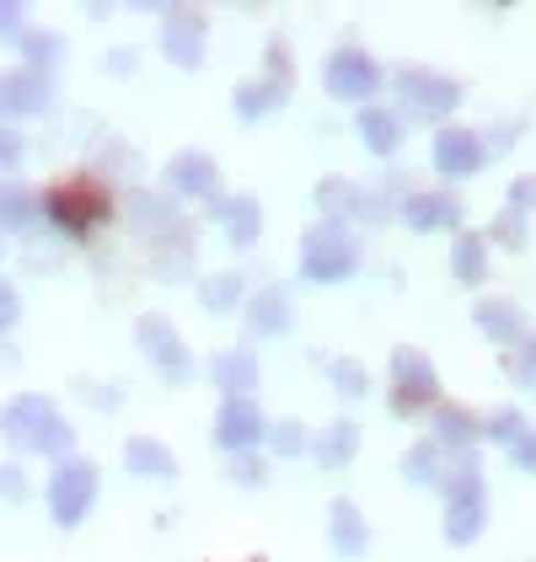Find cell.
<instances>
[{"label": "cell", "instance_id": "6da1fadb", "mask_svg": "<svg viewBox=\"0 0 536 562\" xmlns=\"http://www.w3.org/2000/svg\"><path fill=\"white\" fill-rule=\"evenodd\" d=\"M440 493H446V541H456V547L478 541L483 525H489V487H483V461H478V450L456 456V467H446Z\"/></svg>", "mask_w": 536, "mask_h": 562}, {"label": "cell", "instance_id": "7a4b0ae2", "mask_svg": "<svg viewBox=\"0 0 536 562\" xmlns=\"http://www.w3.org/2000/svg\"><path fill=\"white\" fill-rule=\"evenodd\" d=\"M359 268V236L349 225L316 220L312 231L301 236V279L312 284H344Z\"/></svg>", "mask_w": 536, "mask_h": 562}, {"label": "cell", "instance_id": "3957f363", "mask_svg": "<svg viewBox=\"0 0 536 562\" xmlns=\"http://www.w3.org/2000/svg\"><path fill=\"white\" fill-rule=\"evenodd\" d=\"M398 102L407 119H418V124H446L450 113L461 108V81H450L440 70H418V65H402L398 70ZM398 113V119H402Z\"/></svg>", "mask_w": 536, "mask_h": 562}, {"label": "cell", "instance_id": "277c9868", "mask_svg": "<svg viewBox=\"0 0 536 562\" xmlns=\"http://www.w3.org/2000/svg\"><path fill=\"white\" fill-rule=\"evenodd\" d=\"M440 402V375L429 364V353H418L413 344H402L392 353V391H387V407L398 418H418Z\"/></svg>", "mask_w": 536, "mask_h": 562}, {"label": "cell", "instance_id": "5b68a950", "mask_svg": "<svg viewBox=\"0 0 536 562\" xmlns=\"http://www.w3.org/2000/svg\"><path fill=\"white\" fill-rule=\"evenodd\" d=\"M38 210H44L59 231H70V236H87L91 225H102V220H113V199L97 188V182H59V188H48L44 199H38Z\"/></svg>", "mask_w": 536, "mask_h": 562}, {"label": "cell", "instance_id": "8992f818", "mask_svg": "<svg viewBox=\"0 0 536 562\" xmlns=\"http://www.w3.org/2000/svg\"><path fill=\"white\" fill-rule=\"evenodd\" d=\"M91 504H97V467L81 461V456L59 461L54 476H48V515H54V525L59 530H76L91 515Z\"/></svg>", "mask_w": 536, "mask_h": 562}, {"label": "cell", "instance_id": "52a82bcc", "mask_svg": "<svg viewBox=\"0 0 536 562\" xmlns=\"http://www.w3.org/2000/svg\"><path fill=\"white\" fill-rule=\"evenodd\" d=\"M322 87L333 91V97H344V102H370L376 91L387 87V70L376 65V54H365L359 44H344L327 54V65H322Z\"/></svg>", "mask_w": 536, "mask_h": 562}, {"label": "cell", "instance_id": "ba28073f", "mask_svg": "<svg viewBox=\"0 0 536 562\" xmlns=\"http://www.w3.org/2000/svg\"><path fill=\"white\" fill-rule=\"evenodd\" d=\"M134 338H139V348H145V359L161 370V381H172V386H182V381H193V370H199V359L188 353V344L178 338V327L161 316V311H150V316H139L134 322Z\"/></svg>", "mask_w": 536, "mask_h": 562}, {"label": "cell", "instance_id": "9c48e42d", "mask_svg": "<svg viewBox=\"0 0 536 562\" xmlns=\"http://www.w3.org/2000/svg\"><path fill=\"white\" fill-rule=\"evenodd\" d=\"M204 44H210V27L193 5H167L161 11V54L178 65V70H199L204 65Z\"/></svg>", "mask_w": 536, "mask_h": 562}, {"label": "cell", "instance_id": "30bf717a", "mask_svg": "<svg viewBox=\"0 0 536 562\" xmlns=\"http://www.w3.org/2000/svg\"><path fill=\"white\" fill-rule=\"evenodd\" d=\"M264 434H268V418L253 396H225L221 413H215V445H221V450H231V456L258 450Z\"/></svg>", "mask_w": 536, "mask_h": 562}, {"label": "cell", "instance_id": "8fae6325", "mask_svg": "<svg viewBox=\"0 0 536 562\" xmlns=\"http://www.w3.org/2000/svg\"><path fill=\"white\" fill-rule=\"evenodd\" d=\"M429 161H435V172H440V177H472V172H483V167H489L483 134L467 130V124H440Z\"/></svg>", "mask_w": 536, "mask_h": 562}, {"label": "cell", "instance_id": "7c38bea8", "mask_svg": "<svg viewBox=\"0 0 536 562\" xmlns=\"http://www.w3.org/2000/svg\"><path fill=\"white\" fill-rule=\"evenodd\" d=\"M48 102H54V76L44 70L16 65L0 76V119H38Z\"/></svg>", "mask_w": 536, "mask_h": 562}, {"label": "cell", "instance_id": "4fadbf2b", "mask_svg": "<svg viewBox=\"0 0 536 562\" xmlns=\"http://www.w3.org/2000/svg\"><path fill=\"white\" fill-rule=\"evenodd\" d=\"M54 418H59V413H54V402H48L44 391H16V396L0 407V434H5V445L27 450Z\"/></svg>", "mask_w": 536, "mask_h": 562}, {"label": "cell", "instance_id": "5bb4252c", "mask_svg": "<svg viewBox=\"0 0 536 562\" xmlns=\"http://www.w3.org/2000/svg\"><path fill=\"white\" fill-rule=\"evenodd\" d=\"M398 215L407 231L429 236V231H456L461 225V199L446 188H418V193H402Z\"/></svg>", "mask_w": 536, "mask_h": 562}, {"label": "cell", "instance_id": "9a60e30c", "mask_svg": "<svg viewBox=\"0 0 536 562\" xmlns=\"http://www.w3.org/2000/svg\"><path fill=\"white\" fill-rule=\"evenodd\" d=\"M204 215L215 220V225H225V241L231 247H253L264 236V204L253 193H221V199L204 204Z\"/></svg>", "mask_w": 536, "mask_h": 562}, {"label": "cell", "instance_id": "2e32d148", "mask_svg": "<svg viewBox=\"0 0 536 562\" xmlns=\"http://www.w3.org/2000/svg\"><path fill=\"white\" fill-rule=\"evenodd\" d=\"M167 188L182 193V199H199V204L221 199V167H215V156H204V150H178V156L167 161Z\"/></svg>", "mask_w": 536, "mask_h": 562}, {"label": "cell", "instance_id": "e0dca14e", "mask_svg": "<svg viewBox=\"0 0 536 562\" xmlns=\"http://www.w3.org/2000/svg\"><path fill=\"white\" fill-rule=\"evenodd\" d=\"M327 541H333L338 558H349V562L370 552V519L359 515L355 498H333L327 504Z\"/></svg>", "mask_w": 536, "mask_h": 562}, {"label": "cell", "instance_id": "ac0fdd59", "mask_svg": "<svg viewBox=\"0 0 536 562\" xmlns=\"http://www.w3.org/2000/svg\"><path fill=\"white\" fill-rule=\"evenodd\" d=\"M242 316H247V333H253V338H284V333H290V322H295L290 295H284V290H273V284L258 290V295H247Z\"/></svg>", "mask_w": 536, "mask_h": 562}, {"label": "cell", "instance_id": "d6986e66", "mask_svg": "<svg viewBox=\"0 0 536 562\" xmlns=\"http://www.w3.org/2000/svg\"><path fill=\"white\" fill-rule=\"evenodd\" d=\"M312 461L316 467H327V472H344V467H355L359 456V424L355 418H333L322 434H312Z\"/></svg>", "mask_w": 536, "mask_h": 562}, {"label": "cell", "instance_id": "ffe728a7", "mask_svg": "<svg viewBox=\"0 0 536 562\" xmlns=\"http://www.w3.org/2000/svg\"><path fill=\"white\" fill-rule=\"evenodd\" d=\"M355 124H359V139H365V150H370V156L392 161V156L402 150V134H407V124H402L392 108H376V102H365Z\"/></svg>", "mask_w": 536, "mask_h": 562}, {"label": "cell", "instance_id": "44dd1931", "mask_svg": "<svg viewBox=\"0 0 536 562\" xmlns=\"http://www.w3.org/2000/svg\"><path fill=\"white\" fill-rule=\"evenodd\" d=\"M472 322L483 327V338H493L499 348H515V344H526L532 333H526V311L515 301H478V311H472Z\"/></svg>", "mask_w": 536, "mask_h": 562}, {"label": "cell", "instance_id": "7402d4cb", "mask_svg": "<svg viewBox=\"0 0 536 562\" xmlns=\"http://www.w3.org/2000/svg\"><path fill=\"white\" fill-rule=\"evenodd\" d=\"M478 439H483V418L472 413V407H461V402H440L435 407V445L440 450H478Z\"/></svg>", "mask_w": 536, "mask_h": 562}, {"label": "cell", "instance_id": "603a6c76", "mask_svg": "<svg viewBox=\"0 0 536 562\" xmlns=\"http://www.w3.org/2000/svg\"><path fill=\"white\" fill-rule=\"evenodd\" d=\"M130 220L145 231V236H188V225H182V215H178V199H161V193H145V188H134L130 193Z\"/></svg>", "mask_w": 536, "mask_h": 562}, {"label": "cell", "instance_id": "cb8c5ba5", "mask_svg": "<svg viewBox=\"0 0 536 562\" xmlns=\"http://www.w3.org/2000/svg\"><path fill=\"white\" fill-rule=\"evenodd\" d=\"M210 381L225 391V396H253L258 386V359H253V348H221V353H210Z\"/></svg>", "mask_w": 536, "mask_h": 562}, {"label": "cell", "instance_id": "d4e9b609", "mask_svg": "<svg viewBox=\"0 0 536 562\" xmlns=\"http://www.w3.org/2000/svg\"><path fill=\"white\" fill-rule=\"evenodd\" d=\"M290 87H295V81H268V76H258V81H242V87H236V97H231V108H236V119H242V124H258L264 113L284 108Z\"/></svg>", "mask_w": 536, "mask_h": 562}, {"label": "cell", "instance_id": "484cf974", "mask_svg": "<svg viewBox=\"0 0 536 562\" xmlns=\"http://www.w3.org/2000/svg\"><path fill=\"white\" fill-rule=\"evenodd\" d=\"M124 467H130L134 476H178V456H172L161 439L134 434V439H124Z\"/></svg>", "mask_w": 536, "mask_h": 562}, {"label": "cell", "instance_id": "4316f807", "mask_svg": "<svg viewBox=\"0 0 536 562\" xmlns=\"http://www.w3.org/2000/svg\"><path fill=\"white\" fill-rule=\"evenodd\" d=\"M359 199H365V188H359L355 177H322L316 182V210H322V220H333V225L359 215Z\"/></svg>", "mask_w": 536, "mask_h": 562}, {"label": "cell", "instance_id": "83f0119b", "mask_svg": "<svg viewBox=\"0 0 536 562\" xmlns=\"http://www.w3.org/2000/svg\"><path fill=\"white\" fill-rule=\"evenodd\" d=\"M247 295V279L236 273V268H221V273H204L199 279V305L210 311V316H225V311H236Z\"/></svg>", "mask_w": 536, "mask_h": 562}, {"label": "cell", "instance_id": "f1b7e54d", "mask_svg": "<svg viewBox=\"0 0 536 562\" xmlns=\"http://www.w3.org/2000/svg\"><path fill=\"white\" fill-rule=\"evenodd\" d=\"M450 268H456V279H461V284H472V290H478V284L489 279V241H483L478 231H461V236H456V247H450Z\"/></svg>", "mask_w": 536, "mask_h": 562}, {"label": "cell", "instance_id": "f546056e", "mask_svg": "<svg viewBox=\"0 0 536 562\" xmlns=\"http://www.w3.org/2000/svg\"><path fill=\"white\" fill-rule=\"evenodd\" d=\"M38 199L27 182H0V231H33Z\"/></svg>", "mask_w": 536, "mask_h": 562}, {"label": "cell", "instance_id": "4dcf8cb0", "mask_svg": "<svg viewBox=\"0 0 536 562\" xmlns=\"http://www.w3.org/2000/svg\"><path fill=\"white\" fill-rule=\"evenodd\" d=\"M402 476L418 482V487H440V476H446V450H440L435 439L413 445V450L402 456Z\"/></svg>", "mask_w": 536, "mask_h": 562}, {"label": "cell", "instance_id": "1f68e13d", "mask_svg": "<svg viewBox=\"0 0 536 562\" xmlns=\"http://www.w3.org/2000/svg\"><path fill=\"white\" fill-rule=\"evenodd\" d=\"M16 48H22V59H27V70H54V59L65 54V38L59 33H48V27H33V33H22L16 38Z\"/></svg>", "mask_w": 536, "mask_h": 562}, {"label": "cell", "instance_id": "d6a6232c", "mask_svg": "<svg viewBox=\"0 0 536 562\" xmlns=\"http://www.w3.org/2000/svg\"><path fill=\"white\" fill-rule=\"evenodd\" d=\"M268 450L279 456V461H295V456H306V445H312V434L301 418H284V424H268Z\"/></svg>", "mask_w": 536, "mask_h": 562}, {"label": "cell", "instance_id": "836d02e7", "mask_svg": "<svg viewBox=\"0 0 536 562\" xmlns=\"http://www.w3.org/2000/svg\"><path fill=\"white\" fill-rule=\"evenodd\" d=\"M33 456H48V461H70L76 456V424H65V418H54L33 445H27Z\"/></svg>", "mask_w": 536, "mask_h": 562}, {"label": "cell", "instance_id": "e575fe53", "mask_svg": "<svg viewBox=\"0 0 536 562\" xmlns=\"http://www.w3.org/2000/svg\"><path fill=\"white\" fill-rule=\"evenodd\" d=\"M483 434H489L493 445H504V450H510V445H521V439L532 434V424H526V413H521V407H510V413L483 418Z\"/></svg>", "mask_w": 536, "mask_h": 562}, {"label": "cell", "instance_id": "d590c367", "mask_svg": "<svg viewBox=\"0 0 536 562\" xmlns=\"http://www.w3.org/2000/svg\"><path fill=\"white\" fill-rule=\"evenodd\" d=\"M327 381H333L338 396H349V402H359V396L370 391V375H365V364H359V359H333Z\"/></svg>", "mask_w": 536, "mask_h": 562}, {"label": "cell", "instance_id": "8d00e7d4", "mask_svg": "<svg viewBox=\"0 0 536 562\" xmlns=\"http://www.w3.org/2000/svg\"><path fill=\"white\" fill-rule=\"evenodd\" d=\"M483 241H499L504 252H526V247H532V236H526V220H521V215H504V210H499V220L489 225V236H483Z\"/></svg>", "mask_w": 536, "mask_h": 562}, {"label": "cell", "instance_id": "74e56055", "mask_svg": "<svg viewBox=\"0 0 536 562\" xmlns=\"http://www.w3.org/2000/svg\"><path fill=\"white\" fill-rule=\"evenodd\" d=\"M156 273H161V279H188V273H193V247H188V236L156 252Z\"/></svg>", "mask_w": 536, "mask_h": 562}, {"label": "cell", "instance_id": "f35d334b", "mask_svg": "<svg viewBox=\"0 0 536 562\" xmlns=\"http://www.w3.org/2000/svg\"><path fill=\"white\" fill-rule=\"evenodd\" d=\"M504 375L515 381V386H532L536 381V353H532V338L515 348H504Z\"/></svg>", "mask_w": 536, "mask_h": 562}, {"label": "cell", "instance_id": "ab89813d", "mask_svg": "<svg viewBox=\"0 0 536 562\" xmlns=\"http://www.w3.org/2000/svg\"><path fill=\"white\" fill-rule=\"evenodd\" d=\"M231 482H242V487H264V482H268V461L258 456V450L231 456Z\"/></svg>", "mask_w": 536, "mask_h": 562}, {"label": "cell", "instance_id": "60d3db41", "mask_svg": "<svg viewBox=\"0 0 536 562\" xmlns=\"http://www.w3.org/2000/svg\"><path fill=\"white\" fill-rule=\"evenodd\" d=\"M27 493H33V487H27V472H22L16 461H5V467H0V498H11V504H22Z\"/></svg>", "mask_w": 536, "mask_h": 562}, {"label": "cell", "instance_id": "b9f144b4", "mask_svg": "<svg viewBox=\"0 0 536 562\" xmlns=\"http://www.w3.org/2000/svg\"><path fill=\"white\" fill-rule=\"evenodd\" d=\"M532 199H536V182L532 177H515V182H510V210H504V215L532 220Z\"/></svg>", "mask_w": 536, "mask_h": 562}, {"label": "cell", "instance_id": "7bdbcfd3", "mask_svg": "<svg viewBox=\"0 0 536 562\" xmlns=\"http://www.w3.org/2000/svg\"><path fill=\"white\" fill-rule=\"evenodd\" d=\"M16 322H22V295H16V284L0 279V333H11Z\"/></svg>", "mask_w": 536, "mask_h": 562}, {"label": "cell", "instance_id": "ee69618b", "mask_svg": "<svg viewBox=\"0 0 536 562\" xmlns=\"http://www.w3.org/2000/svg\"><path fill=\"white\" fill-rule=\"evenodd\" d=\"M27 27H22V5L16 0H0V44H16Z\"/></svg>", "mask_w": 536, "mask_h": 562}, {"label": "cell", "instance_id": "f6af8a7d", "mask_svg": "<svg viewBox=\"0 0 536 562\" xmlns=\"http://www.w3.org/2000/svg\"><path fill=\"white\" fill-rule=\"evenodd\" d=\"M76 391L87 396L91 407H119V402H124V391L119 386H97V381H76Z\"/></svg>", "mask_w": 536, "mask_h": 562}, {"label": "cell", "instance_id": "bcb514c9", "mask_svg": "<svg viewBox=\"0 0 536 562\" xmlns=\"http://www.w3.org/2000/svg\"><path fill=\"white\" fill-rule=\"evenodd\" d=\"M16 161H22V134L0 124V172H5V167H16Z\"/></svg>", "mask_w": 536, "mask_h": 562}, {"label": "cell", "instance_id": "7dc6e473", "mask_svg": "<svg viewBox=\"0 0 536 562\" xmlns=\"http://www.w3.org/2000/svg\"><path fill=\"white\" fill-rule=\"evenodd\" d=\"M102 65H108L113 76H134V70H139V54H134V48H108Z\"/></svg>", "mask_w": 536, "mask_h": 562}, {"label": "cell", "instance_id": "c3c4849f", "mask_svg": "<svg viewBox=\"0 0 536 562\" xmlns=\"http://www.w3.org/2000/svg\"><path fill=\"white\" fill-rule=\"evenodd\" d=\"M515 139H521V124H493L489 134H483V150H510V145H515Z\"/></svg>", "mask_w": 536, "mask_h": 562}, {"label": "cell", "instance_id": "681fc988", "mask_svg": "<svg viewBox=\"0 0 536 562\" xmlns=\"http://www.w3.org/2000/svg\"><path fill=\"white\" fill-rule=\"evenodd\" d=\"M510 461H515V472H532L536 467V439L532 434H526L521 445H510Z\"/></svg>", "mask_w": 536, "mask_h": 562}]
</instances>
